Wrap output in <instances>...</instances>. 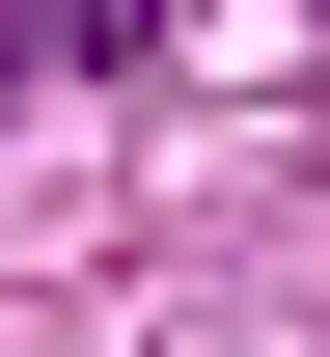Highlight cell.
Returning <instances> with one entry per match:
<instances>
[{
  "mask_svg": "<svg viewBox=\"0 0 330 357\" xmlns=\"http://www.w3.org/2000/svg\"><path fill=\"white\" fill-rule=\"evenodd\" d=\"M165 0H0V83H55V55H138Z\"/></svg>",
  "mask_w": 330,
  "mask_h": 357,
  "instance_id": "6da1fadb",
  "label": "cell"
}]
</instances>
